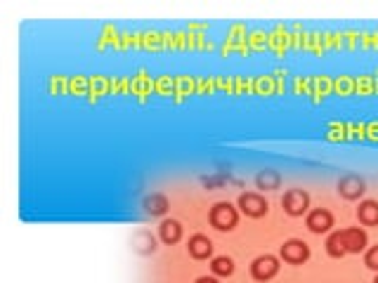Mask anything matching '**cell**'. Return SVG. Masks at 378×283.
<instances>
[{"label":"cell","mask_w":378,"mask_h":283,"mask_svg":"<svg viewBox=\"0 0 378 283\" xmlns=\"http://www.w3.org/2000/svg\"><path fill=\"white\" fill-rule=\"evenodd\" d=\"M236 208H239V212H244V215L251 217V219H260L270 212V203H268V198H265L263 194H258V191H246V194L239 196Z\"/></svg>","instance_id":"cell-3"},{"label":"cell","mask_w":378,"mask_h":283,"mask_svg":"<svg viewBox=\"0 0 378 283\" xmlns=\"http://www.w3.org/2000/svg\"><path fill=\"white\" fill-rule=\"evenodd\" d=\"M369 246V236L362 226H348V229L331 231L326 238V253L331 258H345V255L364 253Z\"/></svg>","instance_id":"cell-1"},{"label":"cell","mask_w":378,"mask_h":283,"mask_svg":"<svg viewBox=\"0 0 378 283\" xmlns=\"http://www.w3.org/2000/svg\"><path fill=\"white\" fill-rule=\"evenodd\" d=\"M159 238H161V243H166V246L180 243L182 241V224L178 222V219L166 217L164 222L159 224Z\"/></svg>","instance_id":"cell-11"},{"label":"cell","mask_w":378,"mask_h":283,"mask_svg":"<svg viewBox=\"0 0 378 283\" xmlns=\"http://www.w3.org/2000/svg\"><path fill=\"white\" fill-rule=\"evenodd\" d=\"M187 253L189 258L194 260H208L213 258V241L206 236V233H194L187 241Z\"/></svg>","instance_id":"cell-9"},{"label":"cell","mask_w":378,"mask_h":283,"mask_svg":"<svg viewBox=\"0 0 378 283\" xmlns=\"http://www.w3.org/2000/svg\"><path fill=\"white\" fill-rule=\"evenodd\" d=\"M194 283H220V279H218V276H199Z\"/></svg>","instance_id":"cell-16"},{"label":"cell","mask_w":378,"mask_h":283,"mask_svg":"<svg viewBox=\"0 0 378 283\" xmlns=\"http://www.w3.org/2000/svg\"><path fill=\"white\" fill-rule=\"evenodd\" d=\"M211 272L213 276H218V279H225V276H232L234 274V260L227 258V255H220V258H213L211 262Z\"/></svg>","instance_id":"cell-14"},{"label":"cell","mask_w":378,"mask_h":283,"mask_svg":"<svg viewBox=\"0 0 378 283\" xmlns=\"http://www.w3.org/2000/svg\"><path fill=\"white\" fill-rule=\"evenodd\" d=\"M208 222H211L213 229H218V231H232V229H236V224H239V208L229 201L215 203L211 212H208Z\"/></svg>","instance_id":"cell-2"},{"label":"cell","mask_w":378,"mask_h":283,"mask_svg":"<svg viewBox=\"0 0 378 283\" xmlns=\"http://www.w3.org/2000/svg\"><path fill=\"white\" fill-rule=\"evenodd\" d=\"M279 267L282 265H279V258H275V255H270V253L258 255V258L251 262V276H253V281L268 283L279 274Z\"/></svg>","instance_id":"cell-5"},{"label":"cell","mask_w":378,"mask_h":283,"mask_svg":"<svg viewBox=\"0 0 378 283\" xmlns=\"http://www.w3.org/2000/svg\"><path fill=\"white\" fill-rule=\"evenodd\" d=\"M282 208L289 217H303L310 212V194L305 189H289L282 198Z\"/></svg>","instance_id":"cell-4"},{"label":"cell","mask_w":378,"mask_h":283,"mask_svg":"<svg viewBox=\"0 0 378 283\" xmlns=\"http://www.w3.org/2000/svg\"><path fill=\"white\" fill-rule=\"evenodd\" d=\"M333 224H336L333 212L328 208H312L305 215V226L312 233H328L333 229Z\"/></svg>","instance_id":"cell-7"},{"label":"cell","mask_w":378,"mask_h":283,"mask_svg":"<svg viewBox=\"0 0 378 283\" xmlns=\"http://www.w3.org/2000/svg\"><path fill=\"white\" fill-rule=\"evenodd\" d=\"M364 265H367V269H371V272L378 274V243L369 246L367 250H364Z\"/></svg>","instance_id":"cell-15"},{"label":"cell","mask_w":378,"mask_h":283,"mask_svg":"<svg viewBox=\"0 0 378 283\" xmlns=\"http://www.w3.org/2000/svg\"><path fill=\"white\" fill-rule=\"evenodd\" d=\"M142 208L147 215H151V217H164L168 208H171V201H168V196L166 194H161V191H154V194H149L144 198V203H142Z\"/></svg>","instance_id":"cell-10"},{"label":"cell","mask_w":378,"mask_h":283,"mask_svg":"<svg viewBox=\"0 0 378 283\" xmlns=\"http://www.w3.org/2000/svg\"><path fill=\"white\" fill-rule=\"evenodd\" d=\"M256 187L263 191H275L282 187V175H279L277 170H260V173L256 175Z\"/></svg>","instance_id":"cell-13"},{"label":"cell","mask_w":378,"mask_h":283,"mask_svg":"<svg viewBox=\"0 0 378 283\" xmlns=\"http://www.w3.org/2000/svg\"><path fill=\"white\" fill-rule=\"evenodd\" d=\"M374 283H378V274H376V276H374Z\"/></svg>","instance_id":"cell-17"},{"label":"cell","mask_w":378,"mask_h":283,"mask_svg":"<svg viewBox=\"0 0 378 283\" xmlns=\"http://www.w3.org/2000/svg\"><path fill=\"white\" fill-rule=\"evenodd\" d=\"M279 258H282L286 265H305L310 260V246L300 238H289L284 241V246L279 248Z\"/></svg>","instance_id":"cell-6"},{"label":"cell","mask_w":378,"mask_h":283,"mask_svg":"<svg viewBox=\"0 0 378 283\" xmlns=\"http://www.w3.org/2000/svg\"><path fill=\"white\" fill-rule=\"evenodd\" d=\"M338 196L345 198V201H360L364 196V191H367V182H364V177L360 175H345L338 180Z\"/></svg>","instance_id":"cell-8"},{"label":"cell","mask_w":378,"mask_h":283,"mask_svg":"<svg viewBox=\"0 0 378 283\" xmlns=\"http://www.w3.org/2000/svg\"><path fill=\"white\" fill-rule=\"evenodd\" d=\"M357 219L364 226H378V201H371V198L362 201L357 208Z\"/></svg>","instance_id":"cell-12"}]
</instances>
